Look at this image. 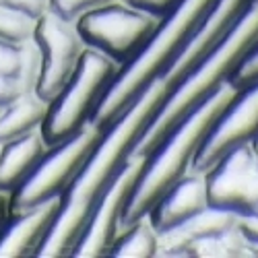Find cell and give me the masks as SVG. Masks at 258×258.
Masks as SVG:
<instances>
[{"instance_id": "3957f363", "label": "cell", "mask_w": 258, "mask_h": 258, "mask_svg": "<svg viewBox=\"0 0 258 258\" xmlns=\"http://www.w3.org/2000/svg\"><path fill=\"white\" fill-rule=\"evenodd\" d=\"M258 37V0L248 7V11L235 21V25L219 39L209 54L201 58L174 87L165 101L159 105L153 120L137 141L131 155H149L163 141V137L174 128L192 107H197L209 95H213L223 83H227L233 67L242 54Z\"/></svg>"}, {"instance_id": "ba28073f", "label": "cell", "mask_w": 258, "mask_h": 258, "mask_svg": "<svg viewBox=\"0 0 258 258\" xmlns=\"http://www.w3.org/2000/svg\"><path fill=\"white\" fill-rule=\"evenodd\" d=\"M147 155H131L120 167L116 178L97 199L91 215L85 221V227L77 238L69 256L73 258H101L107 254L112 242L120 233L122 213L128 197L145 167Z\"/></svg>"}, {"instance_id": "6da1fadb", "label": "cell", "mask_w": 258, "mask_h": 258, "mask_svg": "<svg viewBox=\"0 0 258 258\" xmlns=\"http://www.w3.org/2000/svg\"><path fill=\"white\" fill-rule=\"evenodd\" d=\"M171 91V85L159 77L126 107V110L101 133L99 143L89 153L79 174L64 190L60 211L35 252V258H64L69 256L85 221L91 215L97 199L116 178L120 167L131 157L133 149L149 122L153 120L159 105Z\"/></svg>"}, {"instance_id": "d6986e66", "label": "cell", "mask_w": 258, "mask_h": 258, "mask_svg": "<svg viewBox=\"0 0 258 258\" xmlns=\"http://www.w3.org/2000/svg\"><path fill=\"white\" fill-rule=\"evenodd\" d=\"M192 256H248V242L244 240V235L238 231V227H233L221 235L215 238L199 240L192 246Z\"/></svg>"}, {"instance_id": "8992f818", "label": "cell", "mask_w": 258, "mask_h": 258, "mask_svg": "<svg viewBox=\"0 0 258 258\" xmlns=\"http://www.w3.org/2000/svg\"><path fill=\"white\" fill-rule=\"evenodd\" d=\"M101 133V128L89 122L75 135L50 145L48 151L29 171V176L9 195L11 213L27 211L41 203L62 199L64 190L71 186L89 153L99 143Z\"/></svg>"}, {"instance_id": "277c9868", "label": "cell", "mask_w": 258, "mask_h": 258, "mask_svg": "<svg viewBox=\"0 0 258 258\" xmlns=\"http://www.w3.org/2000/svg\"><path fill=\"white\" fill-rule=\"evenodd\" d=\"M233 93L235 89L231 85L223 83L213 95H209L197 107H192L147 155L145 167L124 207L120 229L145 217L163 192L176 180H180L186 171H190L192 159H195L203 139L207 137L217 116L223 112L227 101L233 97Z\"/></svg>"}, {"instance_id": "7a4b0ae2", "label": "cell", "mask_w": 258, "mask_h": 258, "mask_svg": "<svg viewBox=\"0 0 258 258\" xmlns=\"http://www.w3.org/2000/svg\"><path fill=\"white\" fill-rule=\"evenodd\" d=\"M213 3L215 0H182L165 19H161L137 54L118 69L95 107L91 124L105 131L149 85L165 73L188 37L201 25Z\"/></svg>"}, {"instance_id": "603a6c76", "label": "cell", "mask_w": 258, "mask_h": 258, "mask_svg": "<svg viewBox=\"0 0 258 258\" xmlns=\"http://www.w3.org/2000/svg\"><path fill=\"white\" fill-rule=\"evenodd\" d=\"M124 3L139 9V11H143V13H149L151 17L161 21L174 11L182 0H124Z\"/></svg>"}, {"instance_id": "52a82bcc", "label": "cell", "mask_w": 258, "mask_h": 258, "mask_svg": "<svg viewBox=\"0 0 258 258\" xmlns=\"http://www.w3.org/2000/svg\"><path fill=\"white\" fill-rule=\"evenodd\" d=\"M157 25L159 19L126 5L124 0L107 3L75 21L85 46L110 58L118 67L137 54Z\"/></svg>"}, {"instance_id": "4fadbf2b", "label": "cell", "mask_w": 258, "mask_h": 258, "mask_svg": "<svg viewBox=\"0 0 258 258\" xmlns=\"http://www.w3.org/2000/svg\"><path fill=\"white\" fill-rule=\"evenodd\" d=\"M60 201L54 199L27 211L11 213L0 231V258L35 256L60 211Z\"/></svg>"}, {"instance_id": "5b68a950", "label": "cell", "mask_w": 258, "mask_h": 258, "mask_svg": "<svg viewBox=\"0 0 258 258\" xmlns=\"http://www.w3.org/2000/svg\"><path fill=\"white\" fill-rule=\"evenodd\" d=\"M118 69L116 62L91 48L83 52L69 81L48 103L44 124L39 128L48 145L64 141L91 122L95 107Z\"/></svg>"}, {"instance_id": "ffe728a7", "label": "cell", "mask_w": 258, "mask_h": 258, "mask_svg": "<svg viewBox=\"0 0 258 258\" xmlns=\"http://www.w3.org/2000/svg\"><path fill=\"white\" fill-rule=\"evenodd\" d=\"M35 25V19L0 5V44H21L33 39Z\"/></svg>"}, {"instance_id": "ac0fdd59", "label": "cell", "mask_w": 258, "mask_h": 258, "mask_svg": "<svg viewBox=\"0 0 258 258\" xmlns=\"http://www.w3.org/2000/svg\"><path fill=\"white\" fill-rule=\"evenodd\" d=\"M159 252V233L149 217L133 221L120 229L105 256L110 258H153Z\"/></svg>"}, {"instance_id": "44dd1931", "label": "cell", "mask_w": 258, "mask_h": 258, "mask_svg": "<svg viewBox=\"0 0 258 258\" xmlns=\"http://www.w3.org/2000/svg\"><path fill=\"white\" fill-rule=\"evenodd\" d=\"M227 83L233 89H244L248 85L258 83V37L252 41V46L242 54L238 64L233 67Z\"/></svg>"}, {"instance_id": "8fae6325", "label": "cell", "mask_w": 258, "mask_h": 258, "mask_svg": "<svg viewBox=\"0 0 258 258\" xmlns=\"http://www.w3.org/2000/svg\"><path fill=\"white\" fill-rule=\"evenodd\" d=\"M258 137V83L235 89L223 112L217 116L192 159V171H207L233 147L252 143Z\"/></svg>"}, {"instance_id": "30bf717a", "label": "cell", "mask_w": 258, "mask_h": 258, "mask_svg": "<svg viewBox=\"0 0 258 258\" xmlns=\"http://www.w3.org/2000/svg\"><path fill=\"white\" fill-rule=\"evenodd\" d=\"M33 39L41 56V75L35 93L50 103L77 69L87 46L81 39L75 23L60 19L54 13H48L37 21Z\"/></svg>"}, {"instance_id": "7c38bea8", "label": "cell", "mask_w": 258, "mask_h": 258, "mask_svg": "<svg viewBox=\"0 0 258 258\" xmlns=\"http://www.w3.org/2000/svg\"><path fill=\"white\" fill-rule=\"evenodd\" d=\"M209 207L205 171H186L149 209L147 217L157 233L174 229Z\"/></svg>"}, {"instance_id": "484cf974", "label": "cell", "mask_w": 258, "mask_h": 258, "mask_svg": "<svg viewBox=\"0 0 258 258\" xmlns=\"http://www.w3.org/2000/svg\"><path fill=\"white\" fill-rule=\"evenodd\" d=\"M11 215V205H9V195H5V192H0V231H3L7 219Z\"/></svg>"}, {"instance_id": "9a60e30c", "label": "cell", "mask_w": 258, "mask_h": 258, "mask_svg": "<svg viewBox=\"0 0 258 258\" xmlns=\"http://www.w3.org/2000/svg\"><path fill=\"white\" fill-rule=\"evenodd\" d=\"M238 217L231 211L207 207L186 223L159 233L157 256H192V246L199 240L215 238L233 227H238Z\"/></svg>"}, {"instance_id": "7402d4cb", "label": "cell", "mask_w": 258, "mask_h": 258, "mask_svg": "<svg viewBox=\"0 0 258 258\" xmlns=\"http://www.w3.org/2000/svg\"><path fill=\"white\" fill-rule=\"evenodd\" d=\"M107 3H114V0H52L50 3V13L58 15L64 21H75L79 17H83L85 13H89L93 9H99Z\"/></svg>"}, {"instance_id": "9c48e42d", "label": "cell", "mask_w": 258, "mask_h": 258, "mask_svg": "<svg viewBox=\"0 0 258 258\" xmlns=\"http://www.w3.org/2000/svg\"><path fill=\"white\" fill-rule=\"evenodd\" d=\"M209 207L235 215L258 213V157L252 143L233 147L207 171Z\"/></svg>"}, {"instance_id": "5bb4252c", "label": "cell", "mask_w": 258, "mask_h": 258, "mask_svg": "<svg viewBox=\"0 0 258 258\" xmlns=\"http://www.w3.org/2000/svg\"><path fill=\"white\" fill-rule=\"evenodd\" d=\"M41 75V56L35 39L0 44V107L33 93Z\"/></svg>"}, {"instance_id": "e0dca14e", "label": "cell", "mask_w": 258, "mask_h": 258, "mask_svg": "<svg viewBox=\"0 0 258 258\" xmlns=\"http://www.w3.org/2000/svg\"><path fill=\"white\" fill-rule=\"evenodd\" d=\"M46 112L48 101L39 97L35 91L21 95L5 107H0V143L41 128Z\"/></svg>"}, {"instance_id": "2e32d148", "label": "cell", "mask_w": 258, "mask_h": 258, "mask_svg": "<svg viewBox=\"0 0 258 258\" xmlns=\"http://www.w3.org/2000/svg\"><path fill=\"white\" fill-rule=\"evenodd\" d=\"M48 143L41 131H31L17 139L0 143V192H11L23 182L35 163L48 151Z\"/></svg>"}, {"instance_id": "cb8c5ba5", "label": "cell", "mask_w": 258, "mask_h": 258, "mask_svg": "<svg viewBox=\"0 0 258 258\" xmlns=\"http://www.w3.org/2000/svg\"><path fill=\"white\" fill-rule=\"evenodd\" d=\"M50 3L52 0H0V5L15 9V11L23 13L35 21H39L44 15L50 13Z\"/></svg>"}, {"instance_id": "d4e9b609", "label": "cell", "mask_w": 258, "mask_h": 258, "mask_svg": "<svg viewBox=\"0 0 258 258\" xmlns=\"http://www.w3.org/2000/svg\"><path fill=\"white\" fill-rule=\"evenodd\" d=\"M238 231L244 235L248 244H258V213L240 215L238 217Z\"/></svg>"}]
</instances>
